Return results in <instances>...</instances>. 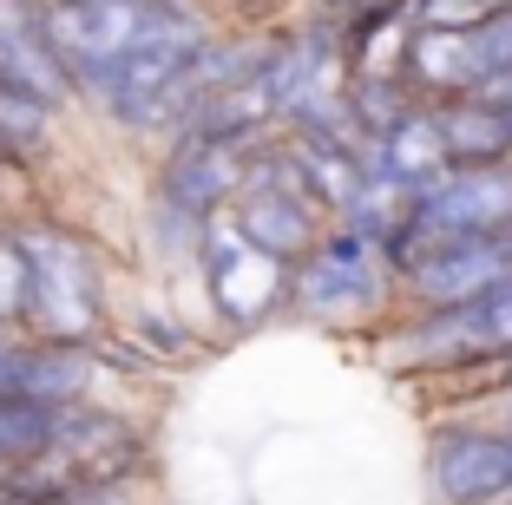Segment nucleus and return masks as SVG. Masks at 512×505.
Masks as SVG:
<instances>
[{
	"instance_id": "obj_4",
	"label": "nucleus",
	"mask_w": 512,
	"mask_h": 505,
	"mask_svg": "<svg viewBox=\"0 0 512 505\" xmlns=\"http://www.w3.org/2000/svg\"><path fill=\"white\" fill-rule=\"evenodd\" d=\"M191 276H197V289H204V315H211L224 335H256L263 322L289 315L296 269L270 263V256L230 223V210L204 223V237H197V250H191Z\"/></svg>"
},
{
	"instance_id": "obj_8",
	"label": "nucleus",
	"mask_w": 512,
	"mask_h": 505,
	"mask_svg": "<svg viewBox=\"0 0 512 505\" xmlns=\"http://www.w3.org/2000/svg\"><path fill=\"white\" fill-rule=\"evenodd\" d=\"M0 99L46 119L79 112V92L46 40V0H0Z\"/></svg>"
},
{
	"instance_id": "obj_7",
	"label": "nucleus",
	"mask_w": 512,
	"mask_h": 505,
	"mask_svg": "<svg viewBox=\"0 0 512 505\" xmlns=\"http://www.w3.org/2000/svg\"><path fill=\"white\" fill-rule=\"evenodd\" d=\"M243 158H250V145H217V138L171 132L145 171V204H158V210H171V217L204 230L211 217H224L237 204Z\"/></svg>"
},
{
	"instance_id": "obj_15",
	"label": "nucleus",
	"mask_w": 512,
	"mask_h": 505,
	"mask_svg": "<svg viewBox=\"0 0 512 505\" xmlns=\"http://www.w3.org/2000/svg\"><path fill=\"white\" fill-rule=\"evenodd\" d=\"M66 407H40V401H0V466L33 460L40 446H53Z\"/></svg>"
},
{
	"instance_id": "obj_13",
	"label": "nucleus",
	"mask_w": 512,
	"mask_h": 505,
	"mask_svg": "<svg viewBox=\"0 0 512 505\" xmlns=\"http://www.w3.org/2000/svg\"><path fill=\"white\" fill-rule=\"evenodd\" d=\"M434 125H440V158H447V171L512 164V125H506V112H493L486 99L434 105Z\"/></svg>"
},
{
	"instance_id": "obj_11",
	"label": "nucleus",
	"mask_w": 512,
	"mask_h": 505,
	"mask_svg": "<svg viewBox=\"0 0 512 505\" xmlns=\"http://www.w3.org/2000/svg\"><path fill=\"white\" fill-rule=\"evenodd\" d=\"M230 223H237L243 237L270 256V263H283V269H296L302 256L322 243V230H329V217H322L316 197L270 191V184H243L237 204H230Z\"/></svg>"
},
{
	"instance_id": "obj_20",
	"label": "nucleus",
	"mask_w": 512,
	"mask_h": 505,
	"mask_svg": "<svg viewBox=\"0 0 512 505\" xmlns=\"http://www.w3.org/2000/svg\"><path fill=\"white\" fill-rule=\"evenodd\" d=\"M296 7H302V0H296Z\"/></svg>"
},
{
	"instance_id": "obj_16",
	"label": "nucleus",
	"mask_w": 512,
	"mask_h": 505,
	"mask_svg": "<svg viewBox=\"0 0 512 505\" xmlns=\"http://www.w3.org/2000/svg\"><path fill=\"white\" fill-rule=\"evenodd\" d=\"M0 328H20V243H14V217H0Z\"/></svg>"
},
{
	"instance_id": "obj_18",
	"label": "nucleus",
	"mask_w": 512,
	"mask_h": 505,
	"mask_svg": "<svg viewBox=\"0 0 512 505\" xmlns=\"http://www.w3.org/2000/svg\"><path fill=\"white\" fill-rule=\"evenodd\" d=\"M20 368H27V335L0 328V401H20Z\"/></svg>"
},
{
	"instance_id": "obj_3",
	"label": "nucleus",
	"mask_w": 512,
	"mask_h": 505,
	"mask_svg": "<svg viewBox=\"0 0 512 505\" xmlns=\"http://www.w3.org/2000/svg\"><path fill=\"white\" fill-rule=\"evenodd\" d=\"M394 309H401V296H394V276L381 269V250L342 223H329L322 243L296 263V283H289L296 322L329 328V335H381Z\"/></svg>"
},
{
	"instance_id": "obj_1",
	"label": "nucleus",
	"mask_w": 512,
	"mask_h": 505,
	"mask_svg": "<svg viewBox=\"0 0 512 505\" xmlns=\"http://www.w3.org/2000/svg\"><path fill=\"white\" fill-rule=\"evenodd\" d=\"M14 243H20V335L27 342L92 348L99 335H112L119 269H112L106 243L79 223L53 217V210H20Z\"/></svg>"
},
{
	"instance_id": "obj_5",
	"label": "nucleus",
	"mask_w": 512,
	"mask_h": 505,
	"mask_svg": "<svg viewBox=\"0 0 512 505\" xmlns=\"http://www.w3.org/2000/svg\"><path fill=\"white\" fill-rule=\"evenodd\" d=\"M427 505H512V420L499 414H440L421 453Z\"/></svg>"
},
{
	"instance_id": "obj_14",
	"label": "nucleus",
	"mask_w": 512,
	"mask_h": 505,
	"mask_svg": "<svg viewBox=\"0 0 512 505\" xmlns=\"http://www.w3.org/2000/svg\"><path fill=\"white\" fill-rule=\"evenodd\" d=\"M342 99H348V119H355V132H362V145H381V138L394 132V125L414 112V92L401 86V79L388 73V66H375V73H348L342 79Z\"/></svg>"
},
{
	"instance_id": "obj_19",
	"label": "nucleus",
	"mask_w": 512,
	"mask_h": 505,
	"mask_svg": "<svg viewBox=\"0 0 512 505\" xmlns=\"http://www.w3.org/2000/svg\"><path fill=\"white\" fill-rule=\"evenodd\" d=\"M204 7H211V0H204Z\"/></svg>"
},
{
	"instance_id": "obj_12",
	"label": "nucleus",
	"mask_w": 512,
	"mask_h": 505,
	"mask_svg": "<svg viewBox=\"0 0 512 505\" xmlns=\"http://www.w3.org/2000/svg\"><path fill=\"white\" fill-rule=\"evenodd\" d=\"M112 335H119V342L132 348L138 361H151V374L191 368V361L204 355L197 328H191V322H178V315H171V302H165V296H145V289H119V315H112Z\"/></svg>"
},
{
	"instance_id": "obj_10",
	"label": "nucleus",
	"mask_w": 512,
	"mask_h": 505,
	"mask_svg": "<svg viewBox=\"0 0 512 505\" xmlns=\"http://www.w3.org/2000/svg\"><path fill=\"white\" fill-rule=\"evenodd\" d=\"M499 283H512V230L427 243L394 296H401V309H447V302H473Z\"/></svg>"
},
{
	"instance_id": "obj_17",
	"label": "nucleus",
	"mask_w": 512,
	"mask_h": 505,
	"mask_svg": "<svg viewBox=\"0 0 512 505\" xmlns=\"http://www.w3.org/2000/svg\"><path fill=\"white\" fill-rule=\"evenodd\" d=\"M46 505H158L145 479H106V486H79V492H60Z\"/></svg>"
},
{
	"instance_id": "obj_6",
	"label": "nucleus",
	"mask_w": 512,
	"mask_h": 505,
	"mask_svg": "<svg viewBox=\"0 0 512 505\" xmlns=\"http://www.w3.org/2000/svg\"><path fill=\"white\" fill-rule=\"evenodd\" d=\"M158 0H46V40L60 53L66 79L79 92V112L106 99V79L132 53Z\"/></svg>"
},
{
	"instance_id": "obj_2",
	"label": "nucleus",
	"mask_w": 512,
	"mask_h": 505,
	"mask_svg": "<svg viewBox=\"0 0 512 505\" xmlns=\"http://www.w3.org/2000/svg\"><path fill=\"white\" fill-rule=\"evenodd\" d=\"M224 20L204 7V0H158L145 20V33L132 40V53L119 60V73L106 79V99L92 105L99 119L112 125L132 145H165L184 125L197 99H204V46L217 40Z\"/></svg>"
},
{
	"instance_id": "obj_9",
	"label": "nucleus",
	"mask_w": 512,
	"mask_h": 505,
	"mask_svg": "<svg viewBox=\"0 0 512 505\" xmlns=\"http://www.w3.org/2000/svg\"><path fill=\"white\" fill-rule=\"evenodd\" d=\"M401 217L427 243L453 237H493L512 230V164H480V171H440L421 197H407Z\"/></svg>"
}]
</instances>
